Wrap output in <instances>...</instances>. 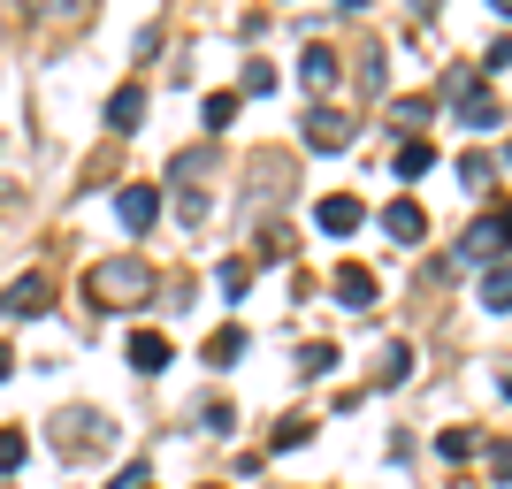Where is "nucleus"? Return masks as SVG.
I'll return each mask as SVG.
<instances>
[{"instance_id":"obj_1","label":"nucleus","mask_w":512,"mask_h":489,"mask_svg":"<svg viewBox=\"0 0 512 489\" xmlns=\"http://www.w3.org/2000/svg\"><path fill=\"white\" fill-rule=\"evenodd\" d=\"M505 245H512V207H497V214H482V222L467 230V245H459V253H467L474 268H497V260H505Z\"/></svg>"},{"instance_id":"obj_2","label":"nucleus","mask_w":512,"mask_h":489,"mask_svg":"<svg viewBox=\"0 0 512 489\" xmlns=\"http://www.w3.org/2000/svg\"><path fill=\"white\" fill-rule=\"evenodd\" d=\"M153 276H146V260H107V268H92V298H146Z\"/></svg>"},{"instance_id":"obj_3","label":"nucleus","mask_w":512,"mask_h":489,"mask_svg":"<svg viewBox=\"0 0 512 489\" xmlns=\"http://www.w3.org/2000/svg\"><path fill=\"white\" fill-rule=\"evenodd\" d=\"M299 130H306V146H314V153H344V146H352V115H337V107H314Z\"/></svg>"},{"instance_id":"obj_4","label":"nucleus","mask_w":512,"mask_h":489,"mask_svg":"<svg viewBox=\"0 0 512 489\" xmlns=\"http://www.w3.org/2000/svg\"><path fill=\"white\" fill-rule=\"evenodd\" d=\"M360 222H367V207H360L352 192H329V199L314 207V230H321V237H352Z\"/></svg>"},{"instance_id":"obj_5","label":"nucleus","mask_w":512,"mask_h":489,"mask_svg":"<svg viewBox=\"0 0 512 489\" xmlns=\"http://www.w3.org/2000/svg\"><path fill=\"white\" fill-rule=\"evenodd\" d=\"M123 352H130V367H138V375H161V367L176 360V344L161 337V329H138V337H130Z\"/></svg>"},{"instance_id":"obj_6","label":"nucleus","mask_w":512,"mask_h":489,"mask_svg":"<svg viewBox=\"0 0 512 489\" xmlns=\"http://www.w3.org/2000/svg\"><path fill=\"white\" fill-rule=\"evenodd\" d=\"M46 298H54V291H46V276H16V283H8V291H0V314L31 321V314H39V306H46Z\"/></svg>"},{"instance_id":"obj_7","label":"nucleus","mask_w":512,"mask_h":489,"mask_svg":"<svg viewBox=\"0 0 512 489\" xmlns=\"http://www.w3.org/2000/svg\"><path fill=\"white\" fill-rule=\"evenodd\" d=\"M115 214H123V230L146 237V230H153V214H161V199H153L146 184H123V192H115Z\"/></svg>"},{"instance_id":"obj_8","label":"nucleus","mask_w":512,"mask_h":489,"mask_svg":"<svg viewBox=\"0 0 512 489\" xmlns=\"http://www.w3.org/2000/svg\"><path fill=\"white\" fill-rule=\"evenodd\" d=\"M383 230L398 237V245H421V237H428V214L413 207V199H390V207H383Z\"/></svg>"},{"instance_id":"obj_9","label":"nucleus","mask_w":512,"mask_h":489,"mask_svg":"<svg viewBox=\"0 0 512 489\" xmlns=\"http://www.w3.org/2000/svg\"><path fill=\"white\" fill-rule=\"evenodd\" d=\"M299 85L306 92H329V85H337V54H329V46H306V54H299Z\"/></svg>"},{"instance_id":"obj_10","label":"nucleus","mask_w":512,"mask_h":489,"mask_svg":"<svg viewBox=\"0 0 512 489\" xmlns=\"http://www.w3.org/2000/svg\"><path fill=\"white\" fill-rule=\"evenodd\" d=\"M482 314H512V260L482 268Z\"/></svg>"},{"instance_id":"obj_11","label":"nucleus","mask_w":512,"mask_h":489,"mask_svg":"<svg viewBox=\"0 0 512 489\" xmlns=\"http://www.w3.org/2000/svg\"><path fill=\"white\" fill-rule=\"evenodd\" d=\"M459 123L467 130H497V100L482 85H459Z\"/></svg>"},{"instance_id":"obj_12","label":"nucleus","mask_w":512,"mask_h":489,"mask_svg":"<svg viewBox=\"0 0 512 489\" xmlns=\"http://www.w3.org/2000/svg\"><path fill=\"white\" fill-rule=\"evenodd\" d=\"M390 169L406 176V184H421V176L436 169V146H428V138H406V146H398V161H390Z\"/></svg>"},{"instance_id":"obj_13","label":"nucleus","mask_w":512,"mask_h":489,"mask_svg":"<svg viewBox=\"0 0 512 489\" xmlns=\"http://www.w3.org/2000/svg\"><path fill=\"white\" fill-rule=\"evenodd\" d=\"M138 115H146V92H138V85H123L115 100H107V123H115V130H138Z\"/></svg>"},{"instance_id":"obj_14","label":"nucleus","mask_w":512,"mask_h":489,"mask_svg":"<svg viewBox=\"0 0 512 489\" xmlns=\"http://www.w3.org/2000/svg\"><path fill=\"white\" fill-rule=\"evenodd\" d=\"M245 360V329H214L207 337V367H237Z\"/></svg>"},{"instance_id":"obj_15","label":"nucleus","mask_w":512,"mask_h":489,"mask_svg":"<svg viewBox=\"0 0 512 489\" xmlns=\"http://www.w3.org/2000/svg\"><path fill=\"white\" fill-rule=\"evenodd\" d=\"M337 298L344 306H375V276L367 268H337Z\"/></svg>"},{"instance_id":"obj_16","label":"nucleus","mask_w":512,"mask_h":489,"mask_svg":"<svg viewBox=\"0 0 512 489\" xmlns=\"http://www.w3.org/2000/svg\"><path fill=\"white\" fill-rule=\"evenodd\" d=\"M406 375H413V344H390V352H383V375H375V383H383V390H398Z\"/></svg>"},{"instance_id":"obj_17","label":"nucleus","mask_w":512,"mask_h":489,"mask_svg":"<svg viewBox=\"0 0 512 489\" xmlns=\"http://www.w3.org/2000/svg\"><path fill=\"white\" fill-rule=\"evenodd\" d=\"M459 176H467L474 192H482V184H490V176H497V161H490V153H482V146H474V153H459Z\"/></svg>"},{"instance_id":"obj_18","label":"nucleus","mask_w":512,"mask_h":489,"mask_svg":"<svg viewBox=\"0 0 512 489\" xmlns=\"http://www.w3.org/2000/svg\"><path fill=\"white\" fill-rule=\"evenodd\" d=\"M436 451H444V459H474V428H444Z\"/></svg>"},{"instance_id":"obj_19","label":"nucleus","mask_w":512,"mask_h":489,"mask_svg":"<svg viewBox=\"0 0 512 489\" xmlns=\"http://www.w3.org/2000/svg\"><path fill=\"white\" fill-rule=\"evenodd\" d=\"M23 467V428H0V474Z\"/></svg>"},{"instance_id":"obj_20","label":"nucleus","mask_w":512,"mask_h":489,"mask_svg":"<svg viewBox=\"0 0 512 489\" xmlns=\"http://www.w3.org/2000/svg\"><path fill=\"white\" fill-rule=\"evenodd\" d=\"M299 367H306V375H329V367H337V344H306Z\"/></svg>"},{"instance_id":"obj_21","label":"nucleus","mask_w":512,"mask_h":489,"mask_svg":"<svg viewBox=\"0 0 512 489\" xmlns=\"http://www.w3.org/2000/svg\"><path fill=\"white\" fill-rule=\"evenodd\" d=\"M230 115H237V92H214L207 100V130H230Z\"/></svg>"},{"instance_id":"obj_22","label":"nucleus","mask_w":512,"mask_h":489,"mask_svg":"<svg viewBox=\"0 0 512 489\" xmlns=\"http://www.w3.org/2000/svg\"><path fill=\"white\" fill-rule=\"evenodd\" d=\"M245 283H253V268H245V260H222V291L245 298Z\"/></svg>"},{"instance_id":"obj_23","label":"nucleus","mask_w":512,"mask_h":489,"mask_svg":"<svg viewBox=\"0 0 512 489\" xmlns=\"http://www.w3.org/2000/svg\"><path fill=\"white\" fill-rule=\"evenodd\" d=\"M306 436H314V421H283V428H276V451H299Z\"/></svg>"},{"instance_id":"obj_24","label":"nucleus","mask_w":512,"mask_h":489,"mask_svg":"<svg viewBox=\"0 0 512 489\" xmlns=\"http://www.w3.org/2000/svg\"><path fill=\"white\" fill-rule=\"evenodd\" d=\"M490 474H497V482H512V444H497V451H490Z\"/></svg>"},{"instance_id":"obj_25","label":"nucleus","mask_w":512,"mask_h":489,"mask_svg":"<svg viewBox=\"0 0 512 489\" xmlns=\"http://www.w3.org/2000/svg\"><path fill=\"white\" fill-rule=\"evenodd\" d=\"M8 375H16V352H0V383H8Z\"/></svg>"},{"instance_id":"obj_26","label":"nucleus","mask_w":512,"mask_h":489,"mask_svg":"<svg viewBox=\"0 0 512 489\" xmlns=\"http://www.w3.org/2000/svg\"><path fill=\"white\" fill-rule=\"evenodd\" d=\"M497 390H505V398H512V367H505V383H497Z\"/></svg>"}]
</instances>
